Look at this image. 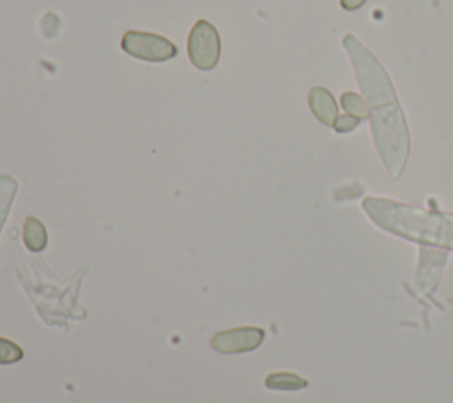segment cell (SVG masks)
Segmentation results:
<instances>
[{
	"instance_id": "4",
	"label": "cell",
	"mask_w": 453,
	"mask_h": 403,
	"mask_svg": "<svg viewBox=\"0 0 453 403\" xmlns=\"http://www.w3.org/2000/svg\"><path fill=\"white\" fill-rule=\"evenodd\" d=\"M120 48L126 55L145 62H165L179 53V48L170 39L138 30H127L122 35Z\"/></svg>"
},
{
	"instance_id": "12",
	"label": "cell",
	"mask_w": 453,
	"mask_h": 403,
	"mask_svg": "<svg viewBox=\"0 0 453 403\" xmlns=\"http://www.w3.org/2000/svg\"><path fill=\"white\" fill-rule=\"evenodd\" d=\"M365 2H366V0H340L342 7H343L345 11H356V9H359Z\"/></svg>"
},
{
	"instance_id": "7",
	"label": "cell",
	"mask_w": 453,
	"mask_h": 403,
	"mask_svg": "<svg viewBox=\"0 0 453 403\" xmlns=\"http://www.w3.org/2000/svg\"><path fill=\"white\" fill-rule=\"evenodd\" d=\"M23 242H25V246H27L30 251H34V253H39V251H42V249L48 246V233H46V228H44V224H42L37 217H34V216L27 217V221H25V224H23Z\"/></svg>"
},
{
	"instance_id": "10",
	"label": "cell",
	"mask_w": 453,
	"mask_h": 403,
	"mask_svg": "<svg viewBox=\"0 0 453 403\" xmlns=\"http://www.w3.org/2000/svg\"><path fill=\"white\" fill-rule=\"evenodd\" d=\"M23 359V350L16 343L0 338V364H12Z\"/></svg>"
},
{
	"instance_id": "6",
	"label": "cell",
	"mask_w": 453,
	"mask_h": 403,
	"mask_svg": "<svg viewBox=\"0 0 453 403\" xmlns=\"http://www.w3.org/2000/svg\"><path fill=\"white\" fill-rule=\"evenodd\" d=\"M308 103L313 115L326 125H334L338 118V106L334 97L322 87H315L308 94Z\"/></svg>"
},
{
	"instance_id": "8",
	"label": "cell",
	"mask_w": 453,
	"mask_h": 403,
	"mask_svg": "<svg viewBox=\"0 0 453 403\" xmlns=\"http://www.w3.org/2000/svg\"><path fill=\"white\" fill-rule=\"evenodd\" d=\"M264 384L267 389H273V391H299L308 385V380L296 373L278 371V373L267 375Z\"/></svg>"
},
{
	"instance_id": "9",
	"label": "cell",
	"mask_w": 453,
	"mask_h": 403,
	"mask_svg": "<svg viewBox=\"0 0 453 403\" xmlns=\"http://www.w3.org/2000/svg\"><path fill=\"white\" fill-rule=\"evenodd\" d=\"M340 101H342L343 110H345L349 115H354V117H357L359 120L368 117V106H366V103L363 101V97H359L357 94H354V92H345Z\"/></svg>"
},
{
	"instance_id": "2",
	"label": "cell",
	"mask_w": 453,
	"mask_h": 403,
	"mask_svg": "<svg viewBox=\"0 0 453 403\" xmlns=\"http://www.w3.org/2000/svg\"><path fill=\"white\" fill-rule=\"evenodd\" d=\"M363 210L379 228L393 235L453 249V214L421 210L388 198H365Z\"/></svg>"
},
{
	"instance_id": "1",
	"label": "cell",
	"mask_w": 453,
	"mask_h": 403,
	"mask_svg": "<svg viewBox=\"0 0 453 403\" xmlns=\"http://www.w3.org/2000/svg\"><path fill=\"white\" fill-rule=\"evenodd\" d=\"M354 74L368 103V117L377 152L393 179H400L411 152V134L393 83L377 57L352 34L343 37Z\"/></svg>"
},
{
	"instance_id": "11",
	"label": "cell",
	"mask_w": 453,
	"mask_h": 403,
	"mask_svg": "<svg viewBox=\"0 0 453 403\" xmlns=\"http://www.w3.org/2000/svg\"><path fill=\"white\" fill-rule=\"evenodd\" d=\"M357 125H359V118L347 113V115H340V117L336 118V122H334L333 127H334L338 133H349V131L356 129Z\"/></svg>"
},
{
	"instance_id": "5",
	"label": "cell",
	"mask_w": 453,
	"mask_h": 403,
	"mask_svg": "<svg viewBox=\"0 0 453 403\" xmlns=\"http://www.w3.org/2000/svg\"><path fill=\"white\" fill-rule=\"evenodd\" d=\"M264 341V331L260 327H237L218 332L212 338V348L221 354H241L258 348Z\"/></svg>"
},
{
	"instance_id": "3",
	"label": "cell",
	"mask_w": 453,
	"mask_h": 403,
	"mask_svg": "<svg viewBox=\"0 0 453 403\" xmlns=\"http://www.w3.org/2000/svg\"><path fill=\"white\" fill-rule=\"evenodd\" d=\"M188 55L198 71H211L218 65L221 55V39L216 27L198 19L188 35Z\"/></svg>"
}]
</instances>
